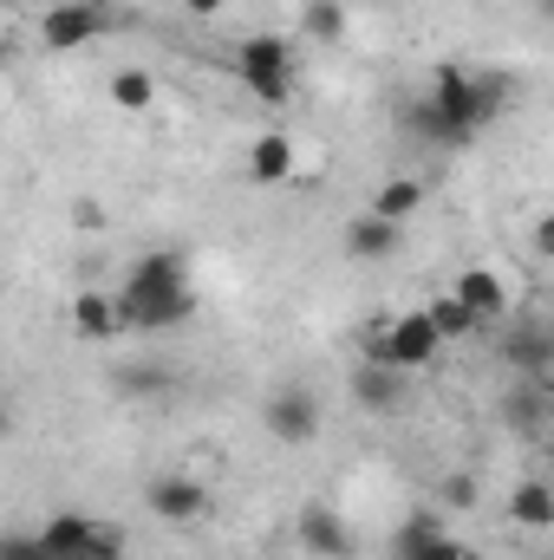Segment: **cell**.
I'll list each match as a JSON object with an SVG mask.
<instances>
[{"mask_svg": "<svg viewBox=\"0 0 554 560\" xmlns=\"http://www.w3.org/2000/svg\"><path fill=\"white\" fill-rule=\"evenodd\" d=\"M405 398H412V385H405V372H399V365L359 359V372H353V405H359V411H372V418H399V411H405Z\"/></svg>", "mask_w": 554, "mask_h": 560, "instance_id": "obj_11", "label": "cell"}, {"mask_svg": "<svg viewBox=\"0 0 554 560\" xmlns=\"http://www.w3.org/2000/svg\"><path fill=\"white\" fill-rule=\"evenodd\" d=\"M399 242H405V229L385 222V215H372V209L346 222V255H353V261H392Z\"/></svg>", "mask_w": 554, "mask_h": 560, "instance_id": "obj_15", "label": "cell"}, {"mask_svg": "<svg viewBox=\"0 0 554 560\" xmlns=\"http://www.w3.org/2000/svg\"><path fill=\"white\" fill-rule=\"evenodd\" d=\"M424 319H430V332H437L443 346H450V339H470V332H476V313H470L463 300H450V293H437V300L424 306Z\"/></svg>", "mask_w": 554, "mask_h": 560, "instance_id": "obj_20", "label": "cell"}, {"mask_svg": "<svg viewBox=\"0 0 554 560\" xmlns=\"http://www.w3.org/2000/svg\"><path fill=\"white\" fill-rule=\"evenodd\" d=\"M437 489H443V502H450V509H476V502H483V489H476V476H470V469H457V476H443Z\"/></svg>", "mask_w": 554, "mask_h": 560, "instance_id": "obj_21", "label": "cell"}, {"mask_svg": "<svg viewBox=\"0 0 554 560\" xmlns=\"http://www.w3.org/2000/svg\"><path fill=\"white\" fill-rule=\"evenodd\" d=\"M516 98V85L503 79V72H476V66H437V79H430V92L412 98L405 112H399V125H405V138L417 143H437V150H463V143H476L496 118H503V105Z\"/></svg>", "mask_w": 554, "mask_h": 560, "instance_id": "obj_1", "label": "cell"}, {"mask_svg": "<svg viewBox=\"0 0 554 560\" xmlns=\"http://www.w3.org/2000/svg\"><path fill=\"white\" fill-rule=\"evenodd\" d=\"M450 300H463L476 313V326H489V319L509 313V280L496 275V268H463V275L450 280Z\"/></svg>", "mask_w": 554, "mask_h": 560, "instance_id": "obj_13", "label": "cell"}, {"mask_svg": "<svg viewBox=\"0 0 554 560\" xmlns=\"http://www.w3.org/2000/svg\"><path fill=\"white\" fill-rule=\"evenodd\" d=\"M112 105H118V112H131V118H143V112L157 105V72H138V66L112 72Z\"/></svg>", "mask_w": 554, "mask_h": 560, "instance_id": "obj_19", "label": "cell"}, {"mask_svg": "<svg viewBox=\"0 0 554 560\" xmlns=\"http://www.w3.org/2000/svg\"><path fill=\"white\" fill-rule=\"evenodd\" d=\"M0 560H46L39 535H0Z\"/></svg>", "mask_w": 554, "mask_h": 560, "instance_id": "obj_23", "label": "cell"}, {"mask_svg": "<svg viewBox=\"0 0 554 560\" xmlns=\"http://www.w3.org/2000/svg\"><path fill=\"white\" fill-rule=\"evenodd\" d=\"M235 79L242 92H255L262 105H287L293 98V46L280 33H249L235 46Z\"/></svg>", "mask_w": 554, "mask_h": 560, "instance_id": "obj_5", "label": "cell"}, {"mask_svg": "<svg viewBox=\"0 0 554 560\" xmlns=\"http://www.w3.org/2000/svg\"><path fill=\"white\" fill-rule=\"evenodd\" d=\"M33 535H39L46 560H125V528L105 522V515H79V509H66V515H53V522L33 528Z\"/></svg>", "mask_w": 554, "mask_h": 560, "instance_id": "obj_3", "label": "cell"}, {"mask_svg": "<svg viewBox=\"0 0 554 560\" xmlns=\"http://www.w3.org/2000/svg\"><path fill=\"white\" fill-rule=\"evenodd\" d=\"M0 66H7V46H0Z\"/></svg>", "mask_w": 554, "mask_h": 560, "instance_id": "obj_26", "label": "cell"}, {"mask_svg": "<svg viewBox=\"0 0 554 560\" xmlns=\"http://www.w3.org/2000/svg\"><path fill=\"white\" fill-rule=\"evenodd\" d=\"M105 33H112V13L99 0H59V7L39 13V46L46 52H79V46L105 39Z\"/></svg>", "mask_w": 554, "mask_h": 560, "instance_id": "obj_8", "label": "cell"}, {"mask_svg": "<svg viewBox=\"0 0 554 560\" xmlns=\"http://www.w3.org/2000/svg\"><path fill=\"white\" fill-rule=\"evenodd\" d=\"M417 209H424V176H385L379 183V196H372V215H385V222H412Z\"/></svg>", "mask_w": 554, "mask_h": 560, "instance_id": "obj_17", "label": "cell"}, {"mask_svg": "<svg viewBox=\"0 0 554 560\" xmlns=\"http://www.w3.org/2000/svg\"><path fill=\"white\" fill-rule=\"evenodd\" d=\"M222 7H229V0H183V13H189V20H216Z\"/></svg>", "mask_w": 554, "mask_h": 560, "instance_id": "obj_24", "label": "cell"}, {"mask_svg": "<svg viewBox=\"0 0 554 560\" xmlns=\"http://www.w3.org/2000/svg\"><path fill=\"white\" fill-rule=\"evenodd\" d=\"M300 33L313 46H339L346 39V0H307L300 7Z\"/></svg>", "mask_w": 554, "mask_h": 560, "instance_id": "obj_18", "label": "cell"}, {"mask_svg": "<svg viewBox=\"0 0 554 560\" xmlns=\"http://www.w3.org/2000/svg\"><path fill=\"white\" fill-rule=\"evenodd\" d=\"M7 436H13V398L0 392V443H7Z\"/></svg>", "mask_w": 554, "mask_h": 560, "instance_id": "obj_25", "label": "cell"}, {"mask_svg": "<svg viewBox=\"0 0 554 560\" xmlns=\"http://www.w3.org/2000/svg\"><path fill=\"white\" fill-rule=\"evenodd\" d=\"M209 482L203 476H189V469H163V476H150L143 482V509L157 515V522H170V528H189V522H203L209 515Z\"/></svg>", "mask_w": 554, "mask_h": 560, "instance_id": "obj_7", "label": "cell"}, {"mask_svg": "<svg viewBox=\"0 0 554 560\" xmlns=\"http://www.w3.org/2000/svg\"><path fill=\"white\" fill-rule=\"evenodd\" d=\"M118 300V326L125 332H176L196 319V287H189V261L176 248H150L125 268Z\"/></svg>", "mask_w": 554, "mask_h": 560, "instance_id": "obj_2", "label": "cell"}, {"mask_svg": "<svg viewBox=\"0 0 554 560\" xmlns=\"http://www.w3.org/2000/svg\"><path fill=\"white\" fill-rule=\"evenodd\" d=\"M293 541H300V555L313 560H353V522L333 509V502H300V515H293Z\"/></svg>", "mask_w": 554, "mask_h": 560, "instance_id": "obj_9", "label": "cell"}, {"mask_svg": "<svg viewBox=\"0 0 554 560\" xmlns=\"http://www.w3.org/2000/svg\"><path fill=\"white\" fill-rule=\"evenodd\" d=\"M118 385H125L131 398H157V392H163V372H157V365H131Z\"/></svg>", "mask_w": 554, "mask_h": 560, "instance_id": "obj_22", "label": "cell"}, {"mask_svg": "<svg viewBox=\"0 0 554 560\" xmlns=\"http://www.w3.org/2000/svg\"><path fill=\"white\" fill-rule=\"evenodd\" d=\"M392 560H483L470 541H450V528L437 515H412L399 535H392Z\"/></svg>", "mask_w": 554, "mask_h": 560, "instance_id": "obj_10", "label": "cell"}, {"mask_svg": "<svg viewBox=\"0 0 554 560\" xmlns=\"http://www.w3.org/2000/svg\"><path fill=\"white\" fill-rule=\"evenodd\" d=\"M293 170H300V150L287 131H262V138L249 143V156H242V176L255 183V189H280V183H293Z\"/></svg>", "mask_w": 554, "mask_h": 560, "instance_id": "obj_12", "label": "cell"}, {"mask_svg": "<svg viewBox=\"0 0 554 560\" xmlns=\"http://www.w3.org/2000/svg\"><path fill=\"white\" fill-rule=\"evenodd\" d=\"M509 522H516V528H529V535H549V528H554V489L542 482V476L516 482V495H509Z\"/></svg>", "mask_w": 554, "mask_h": 560, "instance_id": "obj_16", "label": "cell"}, {"mask_svg": "<svg viewBox=\"0 0 554 560\" xmlns=\"http://www.w3.org/2000/svg\"><path fill=\"white\" fill-rule=\"evenodd\" d=\"M262 430L275 436L280 450H307V443H320V430H326V405H320V392L300 385V378L275 385V392L262 398Z\"/></svg>", "mask_w": 554, "mask_h": 560, "instance_id": "obj_6", "label": "cell"}, {"mask_svg": "<svg viewBox=\"0 0 554 560\" xmlns=\"http://www.w3.org/2000/svg\"><path fill=\"white\" fill-rule=\"evenodd\" d=\"M72 332L85 339V346H112L125 326H118V300L112 293H99V287H79L72 293Z\"/></svg>", "mask_w": 554, "mask_h": 560, "instance_id": "obj_14", "label": "cell"}, {"mask_svg": "<svg viewBox=\"0 0 554 560\" xmlns=\"http://www.w3.org/2000/svg\"><path fill=\"white\" fill-rule=\"evenodd\" d=\"M437 352H443V339L430 332L424 306H417V313H399V319H372V326H366V359L399 365L405 378H412V372H424Z\"/></svg>", "mask_w": 554, "mask_h": 560, "instance_id": "obj_4", "label": "cell"}]
</instances>
